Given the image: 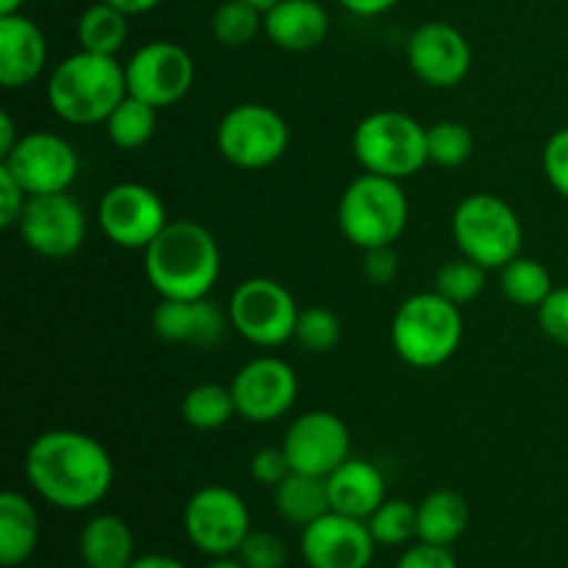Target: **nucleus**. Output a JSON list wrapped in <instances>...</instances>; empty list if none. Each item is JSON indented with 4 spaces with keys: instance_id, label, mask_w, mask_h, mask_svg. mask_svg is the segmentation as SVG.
<instances>
[{
    "instance_id": "obj_1",
    "label": "nucleus",
    "mask_w": 568,
    "mask_h": 568,
    "mask_svg": "<svg viewBox=\"0 0 568 568\" xmlns=\"http://www.w3.org/2000/svg\"><path fill=\"white\" fill-rule=\"evenodd\" d=\"M26 477L44 503L78 514L109 497L114 460L109 449L87 433L50 430L28 447Z\"/></svg>"
},
{
    "instance_id": "obj_2",
    "label": "nucleus",
    "mask_w": 568,
    "mask_h": 568,
    "mask_svg": "<svg viewBox=\"0 0 568 568\" xmlns=\"http://www.w3.org/2000/svg\"><path fill=\"white\" fill-rule=\"evenodd\" d=\"M144 275L161 300L209 297L222 275V250L200 222H166L144 250Z\"/></svg>"
},
{
    "instance_id": "obj_3",
    "label": "nucleus",
    "mask_w": 568,
    "mask_h": 568,
    "mask_svg": "<svg viewBox=\"0 0 568 568\" xmlns=\"http://www.w3.org/2000/svg\"><path fill=\"white\" fill-rule=\"evenodd\" d=\"M125 98V67L116 55L78 50L59 61L48 78L50 109L70 125H105Z\"/></svg>"
},
{
    "instance_id": "obj_4",
    "label": "nucleus",
    "mask_w": 568,
    "mask_h": 568,
    "mask_svg": "<svg viewBox=\"0 0 568 568\" xmlns=\"http://www.w3.org/2000/svg\"><path fill=\"white\" fill-rule=\"evenodd\" d=\"M464 331L460 305L433 288L399 305L392 320V347L414 369H436L458 353Z\"/></svg>"
},
{
    "instance_id": "obj_5",
    "label": "nucleus",
    "mask_w": 568,
    "mask_h": 568,
    "mask_svg": "<svg viewBox=\"0 0 568 568\" xmlns=\"http://www.w3.org/2000/svg\"><path fill=\"white\" fill-rule=\"evenodd\" d=\"M410 220L408 194L403 181L364 172L342 192L338 227L358 250L394 247Z\"/></svg>"
},
{
    "instance_id": "obj_6",
    "label": "nucleus",
    "mask_w": 568,
    "mask_h": 568,
    "mask_svg": "<svg viewBox=\"0 0 568 568\" xmlns=\"http://www.w3.org/2000/svg\"><path fill=\"white\" fill-rule=\"evenodd\" d=\"M353 153L364 172L405 181L430 164L427 128L405 111H375L355 128Z\"/></svg>"
},
{
    "instance_id": "obj_7",
    "label": "nucleus",
    "mask_w": 568,
    "mask_h": 568,
    "mask_svg": "<svg viewBox=\"0 0 568 568\" xmlns=\"http://www.w3.org/2000/svg\"><path fill=\"white\" fill-rule=\"evenodd\" d=\"M453 236L460 255L477 261L486 270H503L521 255L525 227L508 200L499 194L475 192L455 209Z\"/></svg>"
},
{
    "instance_id": "obj_8",
    "label": "nucleus",
    "mask_w": 568,
    "mask_h": 568,
    "mask_svg": "<svg viewBox=\"0 0 568 568\" xmlns=\"http://www.w3.org/2000/svg\"><path fill=\"white\" fill-rule=\"evenodd\" d=\"M292 131L281 111L264 103L233 105L216 125V150L239 170H266L286 155Z\"/></svg>"
},
{
    "instance_id": "obj_9",
    "label": "nucleus",
    "mask_w": 568,
    "mask_h": 568,
    "mask_svg": "<svg viewBox=\"0 0 568 568\" xmlns=\"http://www.w3.org/2000/svg\"><path fill=\"white\" fill-rule=\"evenodd\" d=\"M297 300L272 277H250L227 300L231 327L255 347H281L292 342L297 327Z\"/></svg>"
},
{
    "instance_id": "obj_10",
    "label": "nucleus",
    "mask_w": 568,
    "mask_h": 568,
    "mask_svg": "<svg viewBox=\"0 0 568 568\" xmlns=\"http://www.w3.org/2000/svg\"><path fill=\"white\" fill-rule=\"evenodd\" d=\"M183 530L189 544L209 558L236 555L253 530L250 508L233 488L203 486L183 508Z\"/></svg>"
},
{
    "instance_id": "obj_11",
    "label": "nucleus",
    "mask_w": 568,
    "mask_h": 568,
    "mask_svg": "<svg viewBox=\"0 0 568 568\" xmlns=\"http://www.w3.org/2000/svg\"><path fill=\"white\" fill-rule=\"evenodd\" d=\"M125 81L128 94L155 109H170L194 87V59L178 42L155 39L131 55L125 64Z\"/></svg>"
},
{
    "instance_id": "obj_12",
    "label": "nucleus",
    "mask_w": 568,
    "mask_h": 568,
    "mask_svg": "<svg viewBox=\"0 0 568 568\" xmlns=\"http://www.w3.org/2000/svg\"><path fill=\"white\" fill-rule=\"evenodd\" d=\"M164 200L144 183H116L100 197L98 225L122 250H148L166 227Z\"/></svg>"
},
{
    "instance_id": "obj_13",
    "label": "nucleus",
    "mask_w": 568,
    "mask_h": 568,
    "mask_svg": "<svg viewBox=\"0 0 568 568\" xmlns=\"http://www.w3.org/2000/svg\"><path fill=\"white\" fill-rule=\"evenodd\" d=\"M22 242L50 261L70 258L87 239V214L72 194H33L20 216Z\"/></svg>"
},
{
    "instance_id": "obj_14",
    "label": "nucleus",
    "mask_w": 568,
    "mask_h": 568,
    "mask_svg": "<svg viewBox=\"0 0 568 568\" xmlns=\"http://www.w3.org/2000/svg\"><path fill=\"white\" fill-rule=\"evenodd\" d=\"M0 164L22 183L31 197L70 192L81 170L75 148L64 136L50 131L22 133L17 148L6 159H0Z\"/></svg>"
},
{
    "instance_id": "obj_15",
    "label": "nucleus",
    "mask_w": 568,
    "mask_h": 568,
    "mask_svg": "<svg viewBox=\"0 0 568 568\" xmlns=\"http://www.w3.org/2000/svg\"><path fill=\"white\" fill-rule=\"evenodd\" d=\"M231 392L242 419L266 425V422H277L294 408L300 381L288 361L275 358V355H261V358L247 361L233 375Z\"/></svg>"
},
{
    "instance_id": "obj_16",
    "label": "nucleus",
    "mask_w": 568,
    "mask_h": 568,
    "mask_svg": "<svg viewBox=\"0 0 568 568\" xmlns=\"http://www.w3.org/2000/svg\"><path fill=\"white\" fill-rule=\"evenodd\" d=\"M283 453H286L292 471L300 475L327 477L338 469L347 458H353V438L342 416L331 410H305L288 425L283 436Z\"/></svg>"
},
{
    "instance_id": "obj_17",
    "label": "nucleus",
    "mask_w": 568,
    "mask_h": 568,
    "mask_svg": "<svg viewBox=\"0 0 568 568\" xmlns=\"http://www.w3.org/2000/svg\"><path fill=\"white\" fill-rule=\"evenodd\" d=\"M377 541L364 519L331 510L300 532V555L308 568H369Z\"/></svg>"
},
{
    "instance_id": "obj_18",
    "label": "nucleus",
    "mask_w": 568,
    "mask_h": 568,
    "mask_svg": "<svg viewBox=\"0 0 568 568\" xmlns=\"http://www.w3.org/2000/svg\"><path fill=\"white\" fill-rule=\"evenodd\" d=\"M408 67L430 89H453L471 72V44L449 22H425L408 37Z\"/></svg>"
},
{
    "instance_id": "obj_19",
    "label": "nucleus",
    "mask_w": 568,
    "mask_h": 568,
    "mask_svg": "<svg viewBox=\"0 0 568 568\" xmlns=\"http://www.w3.org/2000/svg\"><path fill=\"white\" fill-rule=\"evenodd\" d=\"M231 327L227 308L222 311L211 297L200 300H161L153 311L155 336L170 344L214 347Z\"/></svg>"
},
{
    "instance_id": "obj_20",
    "label": "nucleus",
    "mask_w": 568,
    "mask_h": 568,
    "mask_svg": "<svg viewBox=\"0 0 568 568\" xmlns=\"http://www.w3.org/2000/svg\"><path fill=\"white\" fill-rule=\"evenodd\" d=\"M48 64L44 31L26 14L0 17V83L22 89L37 81Z\"/></svg>"
},
{
    "instance_id": "obj_21",
    "label": "nucleus",
    "mask_w": 568,
    "mask_h": 568,
    "mask_svg": "<svg viewBox=\"0 0 568 568\" xmlns=\"http://www.w3.org/2000/svg\"><path fill=\"white\" fill-rule=\"evenodd\" d=\"M264 33L275 48L305 53L331 33V14L320 0H277L264 11Z\"/></svg>"
},
{
    "instance_id": "obj_22",
    "label": "nucleus",
    "mask_w": 568,
    "mask_h": 568,
    "mask_svg": "<svg viewBox=\"0 0 568 568\" xmlns=\"http://www.w3.org/2000/svg\"><path fill=\"white\" fill-rule=\"evenodd\" d=\"M331 508L336 514L369 519L386 503V477L372 460L347 458L333 475L325 477Z\"/></svg>"
},
{
    "instance_id": "obj_23",
    "label": "nucleus",
    "mask_w": 568,
    "mask_h": 568,
    "mask_svg": "<svg viewBox=\"0 0 568 568\" xmlns=\"http://www.w3.org/2000/svg\"><path fill=\"white\" fill-rule=\"evenodd\" d=\"M78 555L87 568H128L136 560V541L128 521L114 514H100L83 525Z\"/></svg>"
},
{
    "instance_id": "obj_24",
    "label": "nucleus",
    "mask_w": 568,
    "mask_h": 568,
    "mask_svg": "<svg viewBox=\"0 0 568 568\" xmlns=\"http://www.w3.org/2000/svg\"><path fill=\"white\" fill-rule=\"evenodd\" d=\"M39 547V514L28 497L0 494V566L22 568Z\"/></svg>"
},
{
    "instance_id": "obj_25",
    "label": "nucleus",
    "mask_w": 568,
    "mask_h": 568,
    "mask_svg": "<svg viewBox=\"0 0 568 568\" xmlns=\"http://www.w3.org/2000/svg\"><path fill=\"white\" fill-rule=\"evenodd\" d=\"M416 514H419V541L436 544V547H453L471 519L466 497L453 488H438L427 494L416 505Z\"/></svg>"
},
{
    "instance_id": "obj_26",
    "label": "nucleus",
    "mask_w": 568,
    "mask_h": 568,
    "mask_svg": "<svg viewBox=\"0 0 568 568\" xmlns=\"http://www.w3.org/2000/svg\"><path fill=\"white\" fill-rule=\"evenodd\" d=\"M275 510L283 521L294 527H308L325 514H331V494H327L325 477L300 475L292 471L281 486L275 488Z\"/></svg>"
},
{
    "instance_id": "obj_27",
    "label": "nucleus",
    "mask_w": 568,
    "mask_h": 568,
    "mask_svg": "<svg viewBox=\"0 0 568 568\" xmlns=\"http://www.w3.org/2000/svg\"><path fill=\"white\" fill-rule=\"evenodd\" d=\"M78 44L100 55H116L128 42V14L105 0H98L78 17Z\"/></svg>"
},
{
    "instance_id": "obj_28",
    "label": "nucleus",
    "mask_w": 568,
    "mask_h": 568,
    "mask_svg": "<svg viewBox=\"0 0 568 568\" xmlns=\"http://www.w3.org/2000/svg\"><path fill=\"white\" fill-rule=\"evenodd\" d=\"M499 292L519 308L538 311L544 300L555 292V281L541 261L519 255L499 270Z\"/></svg>"
},
{
    "instance_id": "obj_29",
    "label": "nucleus",
    "mask_w": 568,
    "mask_h": 568,
    "mask_svg": "<svg viewBox=\"0 0 568 568\" xmlns=\"http://www.w3.org/2000/svg\"><path fill=\"white\" fill-rule=\"evenodd\" d=\"M181 416L194 430H220L233 416H239L231 386H222V383H200V386L189 388L181 403Z\"/></svg>"
},
{
    "instance_id": "obj_30",
    "label": "nucleus",
    "mask_w": 568,
    "mask_h": 568,
    "mask_svg": "<svg viewBox=\"0 0 568 568\" xmlns=\"http://www.w3.org/2000/svg\"><path fill=\"white\" fill-rule=\"evenodd\" d=\"M155 128H159V109L133 94H128L105 120V133H109L111 144H116L120 150L144 148L155 136Z\"/></svg>"
},
{
    "instance_id": "obj_31",
    "label": "nucleus",
    "mask_w": 568,
    "mask_h": 568,
    "mask_svg": "<svg viewBox=\"0 0 568 568\" xmlns=\"http://www.w3.org/2000/svg\"><path fill=\"white\" fill-rule=\"evenodd\" d=\"M377 547H410L419 541V514L408 499H386L375 514L366 519Z\"/></svg>"
},
{
    "instance_id": "obj_32",
    "label": "nucleus",
    "mask_w": 568,
    "mask_h": 568,
    "mask_svg": "<svg viewBox=\"0 0 568 568\" xmlns=\"http://www.w3.org/2000/svg\"><path fill=\"white\" fill-rule=\"evenodd\" d=\"M264 31V11L247 0H225L211 17V33L225 48H244Z\"/></svg>"
},
{
    "instance_id": "obj_33",
    "label": "nucleus",
    "mask_w": 568,
    "mask_h": 568,
    "mask_svg": "<svg viewBox=\"0 0 568 568\" xmlns=\"http://www.w3.org/2000/svg\"><path fill=\"white\" fill-rule=\"evenodd\" d=\"M471 153H475V136H471L469 125L458 120H442L427 125V159H430V164L455 170V166L466 164Z\"/></svg>"
},
{
    "instance_id": "obj_34",
    "label": "nucleus",
    "mask_w": 568,
    "mask_h": 568,
    "mask_svg": "<svg viewBox=\"0 0 568 568\" xmlns=\"http://www.w3.org/2000/svg\"><path fill=\"white\" fill-rule=\"evenodd\" d=\"M486 281H488L486 266H480L477 261L460 255V258L449 261V264H444L442 270L436 272V292L442 294V297H447L449 303L464 308V305L475 303V300L480 297L483 288H486Z\"/></svg>"
},
{
    "instance_id": "obj_35",
    "label": "nucleus",
    "mask_w": 568,
    "mask_h": 568,
    "mask_svg": "<svg viewBox=\"0 0 568 568\" xmlns=\"http://www.w3.org/2000/svg\"><path fill=\"white\" fill-rule=\"evenodd\" d=\"M294 342H297L305 353H331V349H336L338 342H342V320H338L331 308H325V305L303 308L297 316V327H294Z\"/></svg>"
},
{
    "instance_id": "obj_36",
    "label": "nucleus",
    "mask_w": 568,
    "mask_h": 568,
    "mask_svg": "<svg viewBox=\"0 0 568 568\" xmlns=\"http://www.w3.org/2000/svg\"><path fill=\"white\" fill-rule=\"evenodd\" d=\"M236 558L247 568H286L288 547L281 536L270 530H250Z\"/></svg>"
},
{
    "instance_id": "obj_37",
    "label": "nucleus",
    "mask_w": 568,
    "mask_h": 568,
    "mask_svg": "<svg viewBox=\"0 0 568 568\" xmlns=\"http://www.w3.org/2000/svg\"><path fill=\"white\" fill-rule=\"evenodd\" d=\"M544 175H547L549 186L560 194V197L568 200V125L555 131L552 136L544 144L541 155Z\"/></svg>"
},
{
    "instance_id": "obj_38",
    "label": "nucleus",
    "mask_w": 568,
    "mask_h": 568,
    "mask_svg": "<svg viewBox=\"0 0 568 568\" xmlns=\"http://www.w3.org/2000/svg\"><path fill=\"white\" fill-rule=\"evenodd\" d=\"M538 325L555 344L568 349V286H555V292L538 308Z\"/></svg>"
},
{
    "instance_id": "obj_39",
    "label": "nucleus",
    "mask_w": 568,
    "mask_h": 568,
    "mask_svg": "<svg viewBox=\"0 0 568 568\" xmlns=\"http://www.w3.org/2000/svg\"><path fill=\"white\" fill-rule=\"evenodd\" d=\"M250 475L258 486L277 488L288 475H292V464H288L283 447H264L253 455L250 460Z\"/></svg>"
},
{
    "instance_id": "obj_40",
    "label": "nucleus",
    "mask_w": 568,
    "mask_h": 568,
    "mask_svg": "<svg viewBox=\"0 0 568 568\" xmlns=\"http://www.w3.org/2000/svg\"><path fill=\"white\" fill-rule=\"evenodd\" d=\"M31 194L22 189V183L0 164V225L14 227L20 225V216Z\"/></svg>"
},
{
    "instance_id": "obj_41",
    "label": "nucleus",
    "mask_w": 568,
    "mask_h": 568,
    "mask_svg": "<svg viewBox=\"0 0 568 568\" xmlns=\"http://www.w3.org/2000/svg\"><path fill=\"white\" fill-rule=\"evenodd\" d=\"M394 568H460V566L449 547H436V544L416 541L399 555L397 566Z\"/></svg>"
},
{
    "instance_id": "obj_42",
    "label": "nucleus",
    "mask_w": 568,
    "mask_h": 568,
    "mask_svg": "<svg viewBox=\"0 0 568 568\" xmlns=\"http://www.w3.org/2000/svg\"><path fill=\"white\" fill-rule=\"evenodd\" d=\"M364 275L375 286H392L399 275V255L394 247L364 250Z\"/></svg>"
},
{
    "instance_id": "obj_43",
    "label": "nucleus",
    "mask_w": 568,
    "mask_h": 568,
    "mask_svg": "<svg viewBox=\"0 0 568 568\" xmlns=\"http://www.w3.org/2000/svg\"><path fill=\"white\" fill-rule=\"evenodd\" d=\"M338 3L358 17H377V14H386V11H392L399 0H338Z\"/></svg>"
},
{
    "instance_id": "obj_44",
    "label": "nucleus",
    "mask_w": 568,
    "mask_h": 568,
    "mask_svg": "<svg viewBox=\"0 0 568 568\" xmlns=\"http://www.w3.org/2000/svg\"><path fill=\"white\" fill-rule=\"evenodd\" d=\"M17 142H20V133H17L14 120H11L9 111H3L0 114V159H6L17 148Z\"/></svg>"
},
{
    "instance_id": "obj_45",
    "label": "nucleus",
    "mask_w": 568,
    "mask_h": 568,
    "mask_svg": "<svg viewBox=\"0 0 568 568\" xmlns=\"http://www.w3.org/2000/svg\"><path fill=\"white\" fill-rule=\"evenodd\" d=\"M128 568H189V566H183L181 560L172 558V555H136V560H133Z\"/></svg>"
},
{
    "instance_id": "obj_46",
    "label": "nucleus",
    "mask_w": 568,
    "mask_h": 568,
    "mask_svg": "<svg viewBox=\"0 0 568 568\" xmlns=\"http://www.w3.org/2000/svg\"><path fill=\"white\" fill-rule=\"evenodd\" d=\"M105 3H111L114 9H120V11H125L128 17H136V14H148V11H153L161 0H105Z\"/></svg>"
},
{
    "instance_id": "obj_47",
    "label": "nucleus",
    "mask_w": 568,
    "mask_h": 568,
    "mask_svg": "<svg viewBox=\"0 0 568 568\" xmlns=\"http://www.w3.org/2000/svg\"><path fill=\"white\" fill-rule=\"evenodd\" d=\"M205 568H247L236 555H227V558H211V564Z\"/></svg>"
},
{
    "instance_id": "obj_48",
    "label": "nucleus",
    "mask_w": 568,
    "mask_h": 568,
    "mask_svg": "<svg viewBox=\"0 0 568 568\" xmlns=\"http://www.w3.org/2000/svg\"><path fill=\"white\" fill-rule=\"evenodd\" d=\"M22 3H26V0H0V17L20 14Z\"/></svg>"
},
{
    "instance_id": "obj_49",
    "label": "nucleus",
    "mask_w": 568,
    "mask_h": 568,
    "mask_svg": "<svg viewBox=\"0 0 568 568\" xmlns=\"http://www.w3.org/2000/svg\"><path fill=\"white\" fill-rule=\"evenodd\" d=\"M247 3H253V6H258L261 11H266V9H272V6L277 3V0H247Z\"/></svg>"
},
{
    "instance_id": "obj_50",
    "label": "nucleus",
    "mask_w": 568,
    "mask_h": 568,
    "mask_svg": "<svg viewBox=\"0 0 568 568\" xmlns=\"http://www.w3.org/2000/svg\"><path fill=\"white\" fill-rule=\"evenodd\" d=\"M22 568H28V566H22Z\"/></svg>"
}]
</instances>
